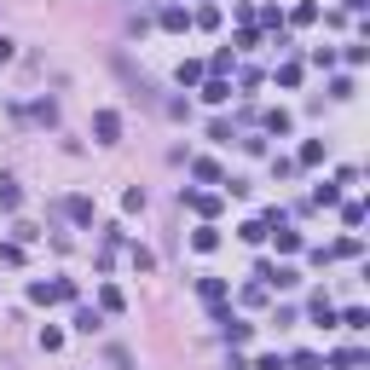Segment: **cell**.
<instances>
[{"instance_id": "23", "label": "cell", "mask_w": 370, "mask_h": 370, "mask_svg": "<svg viewBox=\"0 0 370 370\" xmlns=\"http://www.w3.org/2000/svg\"><path fill=\"white\" fill-rule=\"evenodd\" d=\"M191 174H197V179H220V162H208V157H197V162H191Z\"/></svg>"}, {"instance_id": "18", "label": "cell", "mask_w": 370, "mask_h": 370, "mask_svg": "<svg viewBox=\"0 0 370 370\" xmlns=\"http://www.w3.org/2000/svg\"><path fill=\"white\" fill-rule=\"evenodd\" d=\"M203 99H208V105H226V99H231V87H226V81H220V75H214V81H208V87H203Z\"/></svg>"}, {"instance_id": "6", "label": "cell", "mask_w": 370, "mask_h": 370, "mask_svg": "<svg viewBox=\"0 0 370 370\" xmlns=\"http://www.w3.org/2000/svg\"><path fill=\"white\" fill-rule=\"evenodd\" d=\"M185 203H191L203 220H214V214H220V197H214V191H185Z\"/></svg>"}, {"instance_id": "1", "label": "cell", "mask_w": 370, "mask_h": 370, "mask_svg": "<svg viewBox=\"0 0 370 370\" xmlns=\"http://www.w3.org/2000/svg\"><path fill=\"white\" fill-rule=\"evenodd\" d=\"M255 278H260V290H295V284H301V272H295V266H272V260H260Z\"/></svg>"}, {"instance_id": "3", "label": "cell", "mask_w": 370, "mask_h": 370, "mask_svg": "<svg viewBox=\"0 0 370 370\" xmlns=\"http://www.w3.org/2000/svg\"><path fill=\"white\" fill-rule=\"evenodd\" d=\"M157 23H162L168 35H185V29H191V12H185V6H162V12H157Z\"/></svg>"}, {"instance_id": "22", "label": "cell", "mask_w": 370, "mask_h": 370, "mask_svg": "<svg viewBox=\"0 0 370 370\" xmlns=\"http://www.w3.org/2000/svg\"><path fill=\"white\" fill-rule=\"evenodd\" d=\"M191 23H197V29H214V23H220V6H203V12H191Z\"/></svg>"}, {"instance_id": "5", "label": "cell", "mask_w": 370, "mask_h": 370, "mask_svg": "<svg viewBox=\"0 0 370 370\" xmlns=\"http://www.w3.org/2000/svg\"><path fill=\"white\" fill-rule=\"evenodd\" d=\"M197 295H203V301L220 312V307H226V278H203V284H197Z\"/></svg>"}, {"instance_id": "20", "label": "cell", "mask_w": 370, "mask_h": 370, "mask_svg": "<svg viewBox=\"0 0 370 370\" xmlns=\"http://www.w3.org/2000/svg\"><path fill=\"white\" fill-rule=\"evenodd\" d=\"M122 208L139 214V208H145V191H139V185H127V191H122Z\"/></svg>"}, {"instance_id": "31", "label": "cell", "mask_w": 370, "mask_h": 370, "mask_svg": "<svg viewBox=\"0 0 370 370\" xmlns=\"http://www.w3.org/2000/svg\"><path fill=\"white\" fill-rule=\"evenodd\" d=\"M110 370H133V353L127 347H110Z\"/></svg>"}, {"instance_id": "19", "label": "cell", "mask_w": 370, "mask_h": 370, "mask_svg": "<svg viewBox=\"0 0 370 370\" xmlns=\"http://www.w3.org/2000/svg\"><path fill=\"white\" fill-rule=\"evenodd\" d=\"M191 81H203V64H197V58H185V64H179V87H191Z\"/></svg>"}, {"instance_id": "12", "label": "cell", "mask_w": 370, "mask_h": 370, "mask_svg": "<svg viewBox=\"0 0 370 370\" xmlns=\"http://www.w3.org/2000/svg\"><path fill=\"white\" fill-rule=\"evenodd\" d=\"M99 324H105V318L92 312V307H75V330H81V336H92V330H99Z\"/></svg>"}, {"instance_id": "7", "label": "cell", "mask_w": 370, "mask_h": 370, "mask_svg": "<svg viewBox=\"0 0 370 370\" xmlns=\"http://www.w3.org/2000/svg\"><path fill=\"white\" fill-rule=\"evenodd\" d=\"M64 214L75 226H92V197H64Z\"/></svg>"}, {"instance_id": "25", "label": "cell", "mask_w": 370, "mask_h": 370, "mask_svg": "<svg viewBox=\"0 0 370 370\" xmlns=\"http://www.w3.org/2000/svg\"><path fill=\"white\" fill-rule=\"evenodd\" d=\"M41 347H46V353H58V347H64V330H53V324H46V330H41Z\"/></svg>"}, {"instance_id": "11", "label": "cell", "mask_w": 370, "mask_h": 370, "mask_svg": "<svg viewBox=\"0 0 370 370\" xmlns=\"http://www.w3.org/2000/svg\"><path fill=\"white\" fill-rule=\"evenodd\" d=\"M122 307H127V295H122L116 284H105V290H99V312H122Z\"/></svg>"}, {"instance_id": "8", "label": "cell", "mask_w": 370, "mask_h": 370, "mask_svg": "<svg viewBox=\"0 0 370 370\" xmlns=\"http://www.w3.org/2000/svg\"><path fill=\"white\" fill-rule=\"evenodd\" d=\"M191 249H197V255H214V249H220V231H214V226H197V231H191Z\"/></svg>"}, {"instance_id": "28", "label": "cell", "mask_w": 370, "mask_h": 370, "mask_svg": "<svg viewBox=\"0 0 370 370\" xmlns=\"http://www.w3.org/2000/svg\"><path fill=\"white\" fill-rule=\"evenodd\" d=\"M278 87H301V64H284V70H278Z\"/></svg>"}, {"instance_id": "17", "label": "cell", "mask_w": 370, "mask_h": 370, "mask_svg": "<svg viewBox=\"0 0 370 370\" xmlns=\"http://www.w3.org/2000/svg\"><path fill=\"white\" fill-rule=\"evenodd\" d=\"M312 203H318V208H336V203H342V185H318Z\"/></svg>"}, {"instance_id": "21", "label": "cell", "mask_w": 370, "mask_h": 370, "mask_svg": "<svg viewBox=\"0 0 370 370\" xmlns=\"http://www.w3.org/2000/svg\"><path fill=\"white\" fill-rule=\"evenodd\" d=\"M0 266H23V243H0Z\"/></svg>"}, {"instance_id": "32", "label": "cell", "mask_w": 370, "mask_h": 370, "mask_svg": "<svg viewBox=\"0 0 370 370\" xmlns=\"http://www.w3.org/2000/svg\"><path fill=\"white\" fill-rule=\"evenodd\" d=\"M255 370H284V359H278V353H266V359H255Z\"/></svg>"}, {"instance_id": "9", "label": "cell", "mask_w": 370, "mask_h": 370, "mask_svg": "<svg viewBox=\"0 0 370 370\" xmlns=\"http://www.w3.org/2000/svg\"><path fill=\"white\" fill-rule=\"evenodd\" d=\"M307 312H312V324H336V307H330V295H324V290L312 295V307H307Z\"/></svg>"}, {"instance_id": "15", "label": "cell", "mask_w": 370, "mask_h": 370, "mask_svg": "<svg viewBox=\"0 0 370 370\" xmlns=\"http://www.w3.org/2000/svg\"><path fill=\"white\" fill-rule=\"evenodd\" d=\"M29 301H35V307H53V301H58V284H29Z\"/></svg>"}, {"instance_id": "29", "label": "cell", "mask_w": 370, "mask_h": 370, "mask_svg": "<svg viewBox=\"0 0 370 370\" xmlns=\"http://www.w3.org/2000/svg\"><path fill=\"white\" fill-rule=\"evenodd\" d=\"M342 324H347V330H364L370 318H364V307H347V312H342Z\"/></svg>"}, {"instance_id": "24", "label": "cell", "mask_w": 370, "mask_h": 370, "mask_svg": "<svg viewBox=\"0 0 370 370\" xmlns=\"http://www.w3.org/2000/svg\"><path fill=\"white\" fill-rule=\"evenodd\" d=\"M336 364H342V370H359V364H364V353H359V347H342V353H336Z\"/></svg>"}, {"instance_id": "27", "label": "cell", "mask_w": 370, "mask_h": 370, "mask_svg": "<svg viewBox=\"0 0 370 370\" xmlns=\"http://www.w3.org/2000/svg\"><path fill=\"white\" fill-rule=\"evenodd\" d=\"M330 99H353V75H336L330 81Z\"/></svg>"}, {"instance_id": "10", "label": "cell", "mask_w": 370, "mask_h": 370, "mask_svg": "<svg viewBox=\"0 0 370 370\" xmlns=\"http://www.w3.org/2000/svg\"><path fill=\"white\" fill-rule=\"evenodd\" d=\"M266 238H278V249H284V255H295V249H301V231H290V220L278 226V231H266Z\"/></svg>"}, {"instance_id": "2", "label": "cell", "mask_w": 370, "mask_h": 370, "mask_svg": "<svg viewBox=\"0 0 370 370\" xmlns=\"http://www.w3.org/2000/svg\"><path fill=\"white\" fill-rule=\"evenodd\" d=\"M92 133H99V145H116V139H122V116L99 110V116H92Z\"/></svg>"}, {"instance_id": "30", "label": "cell", "mask_w": 370, "mask_h": 370, "mask_svg": "<svg viewBox=\"0 0 370 370\" xmlns=\"http://www.w3.org/2000/svg\"><path fill=\"white\" fill-rule=\"evenodd\" d=\"M342 220H347V226L359 231V226H364V203H347V208H342Z\"/></svg>"}, {"instance_id": "33", "label": "cell", "mask_w": 370, "mask_h": 370, "mask_svg": "<svg viewBox=\"0 0 370 370\" xmlns=\"http://www.w3.org/2000/svg\"><path fill=\"white\" fill-rule=\"evenodd\" d=\"M12 53H18V46H12V41H6V35H0V64H6V58H12Z\"/></svg>"}, {"instance_id": "16", "label": "cell", "mask_w": 370, "mask_h": 370, "mask_svg": "<svg viewBox=\"0 0 370 370\" xmlns=\"http://www.w3.org/2000/svg\"><path fill=\"white\" fill-rule=\"evenodd\" d=\"M301 168H318L324 162V145H318V139H307V145H301V157H295Z\"/></svg>"}, {"instance_id": "13", "label": "cell", "mask_w": 370, "mask_h": 370, "mask_svg": "<svg viewBox=\"0 0 370 370\" xmlns=\"http://www.w3.org/2000/svg\"><path fill=\"white\" fill-rule=\"evenodd\" d=\"M29 116H35V122H41V127H58V105H53V99H41V105H35V110H29Z\"/></svg>"}, {"instance_id": "34", "label": "cell", "mask_w": 370, "mask_h": 370, "mask_svg": "<svg viewBox=\"0 0 370 370\" xmlns=\"http://www.w3.org/2000/svg\"><path fill=\"white\" fill-rule=\"evenodd\" d=\"M364 6H370V0H347V12H364Z\"/></svg>"}, {"instance_id": "4", "label": "cell", "mask_w": 370, "mask_h": 370, "mask_svg": "<svg viewBox=\"0 0 370 370\" xmlns=\"http://www.w3.org/2000/svg\"><path fill=\"white\" fill-rule=\"evenodd\" d=\"M0 208H6V214L23 208V191H18V179H12V174H0Z\"/></svg>"}, {"instance_id": "26", "label": "cell", "mask_w": 370, "mask_h": 370, "mask_svg": "<svg viewBox=\"0 0 370 370\" xmlns=\"http://www.w3.org/2000/svg\"><path fill=\"white\" fill-rule=\"evenodd\" d=\"M238 238H243V243H260V238H266V226H260V220H249V226H238Z\"/></svg>"}, {"instance_id": "14", "label": "cell", "mask_w": 370, "mask_h": 370, "mask_svg": "<svg viewBox=\"0 0 370 370\" xmlns=\"http://www.w3.org/2000/svg\"><path fill=\"white\" fill-rule=\"evenodd\" d=\"M260 127H266V133H290V110H266Z\"/></svg>"}]
</instances>
